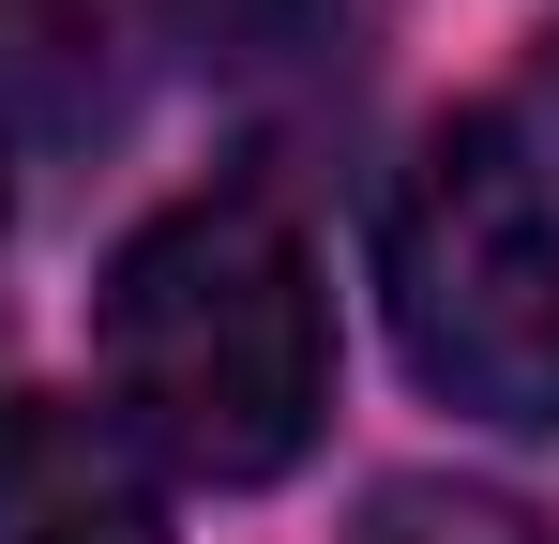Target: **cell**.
Returning <instances> with one entry per match:
<instances>
[{
    "instance_id": "6da1fadb",
    "label": "cell",
    "mask_w": 559,
    "mask_h": 544,
    "mask_svg": "<svg viewBox=\"0 0 559 544\" xmlns=\"http://www.w3.org/2000/svg\"><path fill=\"white\" fill-rule=\"evenodd\" d=\"M92 333H106L121 439L167 453L182 484H273L333 424V287H318V243L258 181L167 197L106 258Z\"/></svg>"
},
{
    "instance_id": "7a4b0ae2",
    "label": "cell",
    "mask_w": 559,
    "mask_h": 544,
    "mask_svg": "<svg viewBox=\"0 0 559 544\" xmlns=\"http://www.w3.org/2000/svg\"><path fill=\"white\" fill-rule=\"evenodd\" d=\"M378 287H393V348L439 409L499 439H559V181L530 167L499 106L439 121L393 167Z\"/></svg>"
},
{
    "instance_id": "3957f363",
    "label": "cell",
    "mask_w": 559,
    "mask_h": 544,
    "mask_svg": "<svg viewBox=\"0 0 559 544\" xmlns=\"http://www.w3.org/2000/svg\"><path fill=\"white\" fill-rule=\"evenodd\" d=\"M0 544H167V484L92 393L0 409Z\"/></svg>"
},
{
    "instance_id": "277c9868",
    "label": "cell",
    "mask_w": 559,
    "mask_h": 544,
    "mask_svg": "<svg viewBox=\"0 0 559 544\" xmlns=\"http://www.w3.org/2000/svg\"><path fill=\"white\" fill-rule=\"evenodd\" d=\"M152 76V0H0V106L31 137H106Z\"/></svg>"
},
{
    "instance_id": "5b68a950",
    "label": "cell",
    "mask_w": 559,
    "mask_h": 544,
    "mask_svg": "<svg viewBox=\"0 0 559 544\" xmlns=\"http://www.w3.org/2000/svg\"><path fill=\"white\" fill-rule=\"evenodd\" d=\"M348 544H545V515L499 484H378Z\"/></svg>"
},
{
    "instance_id": "8992f818",
    "label": "cell",
    "mask_w": 559,
    "mask_h": 544,
    "mask_svg": "<svg viewBox=\"0 0 559 544\" xmlns=\"http://www.w3.org/2000/svg\"><path fill=\"white\" fill-rule=\"evenodd\" d=\"M212 61H287V46H318V15L333 0H167Z\"/></svg>"
},
{
    "instance_id": "52a82bcc",
    "label": "cell",
    "mask_w": 559,
    "mask_h": 544,
    "mask_svg": "<svg viewBox=\"0 0 559 544\" xmlns=\"http://www.w3.org/2000/svg\"><path fill=\"white\" fill-rule=\"evenodd\" d=\"M545 106H559V46H545Z\"/></svg>"
}]
</instances>
